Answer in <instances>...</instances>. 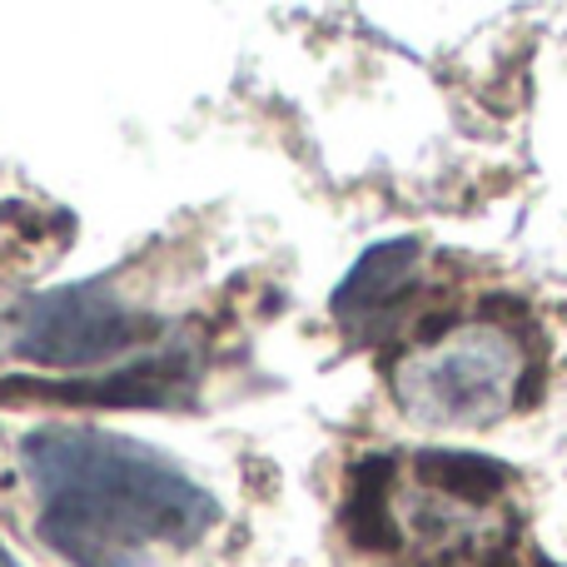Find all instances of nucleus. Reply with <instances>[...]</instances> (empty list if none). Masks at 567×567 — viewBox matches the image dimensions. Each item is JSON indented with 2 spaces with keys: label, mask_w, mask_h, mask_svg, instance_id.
Returning <instances> with one entry per match:
<instances>
[{
  "label": "nucleus",
  "mask_w": 567,
  "mask_h": 567,
  "mask_svg": "<svg viewBox=\"0 0 567 567\" xmlns=\"http://www.w3.org/2000/svg\"><path fill=\"white\" fill-rule=\"evenodd\" d=\"M195 383V363L185 349H165L150 359H130L90 379H0L6 403H80V409H169Z\"/></svg>",
  "instance_id": "nucleus-4"
},
{
  "label": "nucleus",
  "mask_w": 567,
  "mask_h": 567,
  "mask_svg": "<svg viewBox=\"0 0 567 567\" xmlns=\"http://www.w3.org/2000/svg\"><path fill=\"white\" fill-rule=\"evenodd\" d=\"M419 259H423L419 239H383V245L363 249L359 265L343 275V284L329 299L333 319L353 333L369 319H379V313L399 309V299L413 289V279H419Z\"/></svg>",
  "instance_id": "nucleus-5"
},
{
  "label": "nucleus",
  "mask_w": 567,
  "mask_h": 567,
  "mask_svg": "<svg viewBox=\"0 0 567 567\" xmlns=\"http://www.w3.org/2000/svg\"><path fill=\"white\" fill-rule=\"evenodd\" d=\"M159 329L165 323L155 313L125 303L100 279H85L25 299L10 349L40 369H100L110 359H130L140 343H155Z\"/></svg>",
  "instance_id": "nucleus-3"
},
{
  "label": "nucleus",
  "mask_w": 567,
  "mask_h": 567,
  "mask_svg": "<svg viewBox=\"0 0 567 567\" xmlns=\"http://www.w3.org/2000/svg\"><path fill=\"white\" fill-rule=\"evenodd\" d=\"M35 538L70 567H155V548H195L219 503L169 453L90 423H40L20 439Z\"/></svg>",
  "instance_id": "nucleus-1"
},
{
  "label": "nucleus",
  "mask_w": 567,
  "mask_h": 567,
  "mask_svg": "<svg viewBox=\"0 0 567 567\" xmlns=\"http://www.w3.org/2000/svg\"><path fill=\"white\" fill-rule=\"evenodd\" d=\"M528 353L518 333L493 319H468L443 339L403 353L393 399L419 429H493L518 403Z\"/></svg>",
  "instance_id": "nucleus-2"
},
{
  "label": "nucleus",
  "mask_w": 567,
  "mask_h": 567,
  "mask_svg": "<svg viewBox=\"0 0 567 567\" xmlns=\"http://www.w3.org/2000/svg\"><path fill=\"white\" fill-rule=\"evenodd\" d=\"M0 349H10V329H6V323H0Z\"/></svg>",
  "instance_id": "nucleus-8"
},
{
  "label": "nucleus",
  "mask_w": 567,
  "mask_h": 567,
  "mask_svg": "<svg viewBox=\"0 0 567 567\" xmlns=\"http://www.w3.org/2000/svg\"><path fill=\"white\" fill-rule=\"evenodd\" d=\"M349 533L359 538V548H393L399 543V528H393V513H389V463L383 458H363L353 468Z\"/></svg>",
  "instance_id": "nucleus-6"
},
{
  "label": "nucleus",
  "mask_w": 567,
  "mask_h": 567,
  "mask_svg": "<svg viewBox=\"0 0 567 567\" xmlns=\"http://www.w3.org/2000/svg\"><path fill=\"white\" fill-rule=\"evenodd\" d=\"M423 483H433L449 498L483 503L503 488V468L493 458H473V453H423L419 458Z\"/></svg>",
  "instance_id": "nucleus-7"
}]
</instances>
